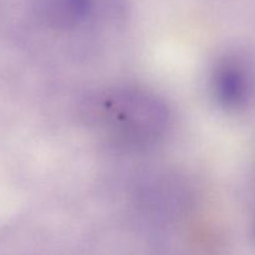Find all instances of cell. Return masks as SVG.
Returning <instances> with one entry per match:
<instances>
[{
	"instance_id": "6da1fadb",
	"label": "cell",
	"mask_w": 255,
	"mask_h": 255,
	"mask_svg": "<svg viewBox=\"0 0 255 255\" xmlns=\"http://www.w3.org/2000/svg\"><path fill=\"white\" fill-rule=\"evenodd\" d=\"M90 116L115 142L141 147L156 142L168 126V111L151 92L120 87L104 92L90 104Z\"/></svg>"
},
{
	"instance_id": "7a4b0ae2",
	"label": "cell",
	"mask_w": 255,
	"mask_h": 255,
	"mask_svg": "<svg viewBox=\"0 0 255 255\" xmlns=\"http://www.w3.org/2000/svg\"><path fill=\"white\" fill-rule=\"evenodd\" d=\"M212 87L217 101L226 109L247 106L253 96L254 79L248 60L241 55H227L214 67Z\"/></svg>"
},
{
	"instance_id": "3957f363",
	"label": "cell",
	"mask_w": 255,
	"mask_h": 255,
	"mask_svg": "<svg viewBox=\"0 0 255 255\" xmlns=\"http://www.w3.org/2000/svg\"><path fill=\"white\" fill-rule=\"evenodd\" d=\"M95 0H41L40 11L49 24L72 27L91 15Z\"/></svg>"
}]
</instances>
